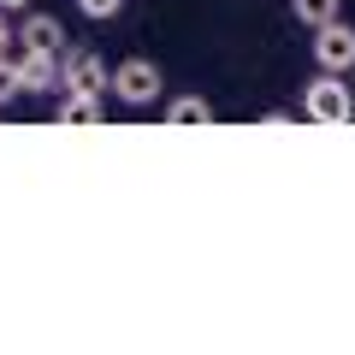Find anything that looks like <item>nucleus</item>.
<instances>
[{"mask_svg":"<svg viewBox=\"0 0 355 355\" xmlns=\"http://www.w3.org/2000/svg\"><path fill=\"white\" fill-rule=\"evenodd\" d=\"M302 119L308 125H349L355 119V95L338 71H314L302 89Z\"/></svg>","mask_w":355,"mask_h":355,"instance_id":"nucleus-1","label":"nucleus"},{"mask_svg":"<svg viewBox=\"0 0 355 355\" xmlns=\"http://www.w3.org/2000/svg\"><path fill=\"white\" fill-rule=\"evenodd\" d=\"M113 95L130 107V113L154 107V101L166 95V77H160V65H154L148 53H130V60H119V65H113Z\"/></svg>","mask_w":355,"mask_h":355,"instance_id":"nucleus-2","label":"nucleus"},{"mask_svg":"<svg viewBox=\"0 0 355 355\" xmlns=\"http://www.w3.org/2000/svg\"><path fill=\"white\" fill-rule=\"evenodd\" d=\"M314 65L320 71H338V77L355 71V30L343 18H331V24L314 30Z\"/></svg>","mask_w":355,"mask_h":355,"instance_id":"nucleus-3","label":"nucleus"},{"mask_svg":"<svg viewBox=\"0 0 355 355\" xmlns=\"http://www.w3.org/2000/svg\"><path fill=\"white\" fill-rule=\"evenodd\" d=\"M60 77H65V89H95V95L113 89V71H107V60H101L95 48H65Z\"/></svg>","mask_w":355,"mask_h":355,"instance_id":"nucleus-4","label":"nucleus"},{"mask_svg":"<svg viewBox=\"0 0 355 355\" xmlns=\"http://www.w3.org/2000/svg\"><path fill=\"white\" fill-rule=\"evenodd\" d=\"M18 48L24 53H53V60H65V24L53 12H24V24H18Z\"/></svg>","mask_w":355,"mask_h":355,"instance_id":"nucleus-5","label":"nucleus"},{"mask_svg":"<svg viewBox=\"0 0 355 355\" xmlns=\"http://www.w3.org/2000/svg\"><path fill=\"white\" fill-rule=\"evenodd\" d=\"M53 119H60V130H95L107 119V101L95 95V89H60Z\"/></svg>","mask_w":355,"mask_h":355,"instance_id":"nucleus-6","label":"nucleus"},{"mask_svg":"<svg viewBox=\"0 0 355 355\" xmlns=\"http://www.w3.org/2000/svg\"><path fill=\"white\" fill-rule=\"evenodd\" d=\"M18 77H24V95H60V89H65L53 53H24V48H18Z\"/></svg>","mask_w":355,"mask_h":355,"instance_id":"nucleus-7","label":"nucleus"},{"mask_svg":"<svg viewBox=\"0 0 355 355\" xmlns=\"http://www.w3.org/2000/svg\"><path fill=\"white\" fill-rule=\"evenodd\" d=\"M214 101H202V95H178L172 107H166V125H214Z\"/></svg>","mask_w":355,"mask_h":355,"instance_id":"nucleus-8","label":"nucleus"},{"mask_svg":"<svg viewBox=\"0 0 355 355\" xmlns=\"http://www.w3.org/2000/svg\"><path fill=\"white\" fill-rule=\"evenodd\" d=\"M291 18L308 24V30H320V24H331V18H343V0H291Z\"/></svg>","mask_w":355,"mask_h":355,"instance_id":"nucleus-9","label":"nucleus"},{"mask_svg":"<svg viewBox=\"0 0 355 355\" xmlns=\"http://www.w3.org/2000/svg\"><path fill=\"white\" fill-rule=\"evenodd\" d=\"M24 95V77H18V60L12 53H0V107H12Z\"/></svg>","mask_w":355,"mask_h":355,"instance_id":"nucleus-10","label":"nucleus"},{"mask_svg":"<svg viewBox=\"0 0 355 355\" xmlns=\"http://www.w3.org/2000/svg\"><path fill=\"white\" fill-rule=\"evenodd\" d=\"M77 12H83V18H95V24H107V18H119V12H125V0H77Z\"/></svg>","mask_w":355,"mask_h":355,"instance_id":"nucleus-11","label":"nucleus"},{"mask_svg":"<svg viewBox=\"0 0 355 355\" xmlns=\"http://www.w3.org/2000/svg\"><path fill=\"white\" fill-rule=\"evenodd\" d=\"M12 42H18V30H12V12H0V53H12Z\"/></svg>","mask_w":355,"mask_h":355,"instance_id":"nucleus-12","label":"nucleus"},{"mask_svg":"<svg viewBox=\"0 0 355 355\" xmlns=\"http://www.w3.org/2000/svg\"><path fill=\"white\" fill-rule=\"evenodd\" d=\"M0 12H30V0H0Z\"/></svg>","mask_w":355,"mask_h":355,"instance_id":"nucleus-13","label":"nucleus"}]
</instances>
